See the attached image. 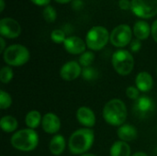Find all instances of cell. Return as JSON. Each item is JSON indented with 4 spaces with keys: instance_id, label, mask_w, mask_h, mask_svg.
Masks as SVG:
<instances>
[{
    "instance_id": "cell-1",
    "label": "cell",
    "mask_w": 157,
    "mask_h": 156,
    "mask_svg": "<svg viewBox=\"0 0 157 156\" xmlns=\"http://www.w3.org/2000/svg\"><path fill=\"white\" fill-rule=\"evenodd\" d=\"M95 133L92 129L81 128L69 138L68 148L73 154H85L93 145Z\"/></svg>"
},
{
    "instance_id": "cell-2",
    "label": "cell",
    "mask_w": 157,
    "mask_h": 156,
    "mask_svg": "<svg viewBox=\"0 0 157 156\" xmlns=\"http://www.w3.org/2000/svg\"><path fill=\"white\" fill-rule=\"evenodd\" d=\"M103 118L107 123L111 126H121L127 119V108L125 103L119 98H113L108 101L102 112Z\"/></svg>"
},
{
    "instance_id": "cell-3",
    "label": "cell",
    "mask_w": 157,
    "mask_h": 156,
    "mask_svg": "<svg viewBox=\"0 0 157 156\" xmlns=\"http://www.w3.org/2000/svg\"><path fill=\"white\" fill-rule=\"evenodd\" d=\"M11 145L20 152H31L39 144V135L35 130L23 129L15 132L10 139Z\"/></svg>"
},
{
    "instance_id": "cell-4",
    "label": "cell",
    "mask_w": 157,
    "mask_h": 156,
    "mask_svg": "<svg viewBox=\"0 0 157 156\" xmlns=\"http://www.w3.org/2000/svg\"><path fill=\"white\" fill-rule=\"evenodd\" d=\"M5 63L9 66H22L27 63L30 58L29 51L21 44H13L8 46L3 52Z\"/></svg>"
},
{
    "instance_id": "cell-5",
    "label": "cell",
    "mask_w": 157,
    "mask_h": 156,
    "mask_svg": "<svg viewBox=\"0 0 157 156\" xmlns=\"http://www.w3.org/2000/svg\"><path fill=\"white\" fill-rule=\"evenodd\" d=\"M111 63L114 70L122 76L130 74L134 67L133 56L126 50L116 51L112 55Z\"/></svg>"
},
{
    "instance_id": "cell-6",
    "label": "cell",
    "mask_w": 157,
    "mask_h": 156,
    "mask_svg": "<svg viewBox=\"0 0 157 156\" xmlns=\"http://www.w3.org/2000/svg\"><path fill=\"white\" fill-rule=\"evenodd\" d=\"M110 39L108 29L102 26H95L88 30L86 36V46L92 51H100Z\"/></svg>"
},
{
    "instance_id": "cell-7",
    "label": "cell",
    "mask_w": 157,
    "mask_h": 156,
    "mask_svg": "<svg viewBox=\"0 0 157 156\" xmlns=\"http://www.w3.org/2000/svg\"><path fill=\"white\" fill-rule=\"evenodd\" d=\"M132 11L142 18H150L157 15V0H132Z\"/></svg>"
},
{
    "instance_id": "cell-8",
    "label": "cell",
    "mask_w": 157,
    "mask_h": 156,
    "mask_svg": "<svg viewBox=\"0 0 157 156\" xmlns=\"http://www.w3.org/2000/svg\"><path fill=\"white\" fill-rule=\"evenodd\" d=\"M132 37V31L129 25L121 24L116 27L110 33V42L113 46L118 48H123L131 43Z\"/></svg>"
},
{
    "instance_id": "cell-9",
    "label": "cell",
    "mask_w": 157,
    "mask_h": 156,
    "mask_svg": "<svg viewBox=\"0 0 157 156\" xmlns=\"http://www.w3.org/2000/svg\"><path fill=\"white\" fill-rule=\"evenodd\" d=\"M155 109V105L154 101L146 96H141L137 100H135L132 110L134 115L139 119L148 118Z\"/></svg>"
},
{
    "instance_id": "cell-10",
    "label": "cell",
    "mask_w": 157,
    "mask_h": 156,
    "mask_svg": "<svg viewBox=\"0 0 157 156\" xmlns=\"http://www.w3.org/2000/svg\"><path fill=\"white\" fill-rule=\"evenodd\" d=\"M21 33L19 23L12 17H4L0 20V34L3 38L16 39Z\"/></svg>"
},
{
    "instance_id": "cell-11",
    "label": "cell",
    "mask_w": 157,
    "mask_h": 156,
    "mask_svg": "<svg viewBox=\"0 0 157 156\" xmlns=\"http://www.w3.org/2000/svg\"><path fill=\"white\" fill-rule=\"evenodd\" d=\"M82 68L79 63L75 61H70L65 63L61 70H60V75L64 81H73L78 78L82 74Z\"/></svg>"
},
{
    "instance_id": "cell-12",
    "label": "cell",
    "mask_w": 157,
    "mask_h": 156,
    "mask_svg": "<svg viewBox=\"0 0 157 156\" xmlns=\"http://www.w3.org/2000/svg\"><path fill=\"white\" fill-rule=\"evenodd\" d=\"M63 47L67 52L70 54H82L86 51V43L81 38L77 36H70L67 37L66 40L63 42Z\"/></svg>"
},
{
    "instance_id": "cell-13",
    "label": "cell",
    "mask_w": 157,
    "mask_h": 156,
    "mask_svg": "<svg viewBox=\"0 0 157 156\" xmlns=\"http://www.w3.org/2000/svg\"><path fill=\"white\" fill-rule=\"evenodd\" d=\"M41 127L46 133L55 134L61 129V120L56 114L49 112L42 117Z\"/></svg>"
},
{
    "instance_id": "cell-14",
    "label": "cell",
    "mask_w": 157,
    "mask_h": 156,
    "mask_svg": "<svg viewBox=\"0 0 157 156\" xmlns=\"http://www.w3.org/2000/svg\"><path fill=\"white\" fill-rule=\"evenodd\" d=\"M76 119L85 128L91 129L96 124V115L88 107H80L76 111Z\"/></svg>"
},
{
    "instance_id": "cell-15",
    "label": "cell",
    "mask_w": 157,
    "mask_h": 156,
    "mask_svg": "<svg viewBox=\"0 0 157 156\" xmlns=\"http://www.w3.org/2000/svg\"><path fill=\"white\" fill-rule=\"evenodd\" d=\"M135 85L140 92H149L154 86L153 76L148 72H140L135 78Z\"/></svg>"
},
{
    "instance_id": "cell-16",
    "label": "cell",
    "mask_w": 157,
    "mask_h": 156,
    "mask_svg": "<svg viewBox=\"0 0 157 156\" xmlns=\"http://www.w3.org/2000/svg\"><path fill=\"white\" fill-rule=\"evenodd\" d=\"M117 135L121 141L125 143H130L137 138L138 131L132 124H123L118 128Z\"/></svg>"
},
{
    "instance_id": "cell-17",
    "label": "cell",
    "mask_w": 157,
    "mask_h": 156,
    "mask_svg": "<svg viewBox=\"0 0 157 156\" xmlns=\"http://www.w3.org/2000/svg\"><path fill=\"white\" fill-rule=\"evenodd\" d=\"M65 146H66V143H65V139L63 135L61 134H56L54 135L49 143V149L50 152L55 156L62 154L64 150H65Z\"/></svg>"
},
{
    "instance_id": "cell-18",
    "label": "cell",
    "mask_w": 157,
    "mask_h": 156,
    "mask_svg": "<svg viewBox=\"0 0 157 156\" xmlns=\"http://www.w3.org/2000/svg\"><path fill=\"white\" fill-rule=\"evenodd\" d=\"M133 34L140 40H146L151 34V27L146 21L138 20L133 26Z\"/></svg>"
},
{
    "instance_id": "cell-19",
    "label": "cell",
    "mask_w": 157,
    "mask_h": 156,
    "mask_svg": "<svg viewBox=\"0 0 157 156\" xmlns=\"http://www.w3.org/2000/svg\"><path fill=\"white\" fill-rule=\"evenodd\" d=\"M131 147L128 143L117 141L111 145L109 154L110 156H131Z\"/></svg>"
},
{
    "instance_id": "cell-20",
    "label": "cell",
    "mask_w": 157,
    "mask_h": 156,
    "mask_svg": "<svg viewBox=\"0 0 157 156\" xmlns=\"http://www.w3.org/2000/svg\"><path fill=\"white\" fill-rule=\"evenodd\" d=\"M42 121V117L38 110H30L27 113L25 118V123L29 129L35 130L37 129Z\"/></svg>"
},
{
    "instance_id": "cell-21",
    "label": "cell",
    "mask_w": 157,
    "mask_h": 156,
    "mask_svg": "<svg viewBox=\"0 0 157 156\" xmlns=\"http://www.w3.org/2000/svg\"><path fill=\"white\" fill-rule=\"evenodd\" d=\"M0 127L3 130V131L10 133V132H14L17 129L18 122L15 117L6 115L2 117L0 120Z\"/></svg>"
},
{
    "instance_id": "cell-22",
    "label": "cell",
    "mask_w": 157,
    "mask_h": 156,
    "mask_svg": "<svg viewBox=\"0 0 157 156\" xmlns=\"http://www.w3.org/2000/svg\"><path fill=\"white\" fill-rule=\"evenodd\" d=\"M95 60V54L93 51H85L82 53L79 57V63L81 66L85 67H89L92 66V63H94Z\"/></svg>"
},
{
    "instance_id": "cell-23",
    "label": "cell",
    "mask_w": 157,
    "mask_h": 156,
    "mask_svg": "<svg viewBox=\"0 0 157 156\" xmlns=\"http://www.w3.org/2000/svg\"><path fill=\"white\" fill-rule=\"evenodd\" d=\"M98 71L93 66L85 67L82 70V77L86 81H94L98 77Z\"/></svg>"
},
{
    "instance_id": "cell-24",
    "label": "cell",
    "mask_w": 157,
    "mask_h": 156,
    "mask_svg": "<svg viewBox=\"0 0 157 156\" xmlns=\"http://www.w3.org/2000/svg\"><path fill=\"white\" fill-rule=\"evenodd\" d=\"M14 76L13 69L9 66H3L0 70V80L3 84H8Z\"/></svg>"
},
{
    "instance_id": "cell-25",
    "label": "cell",
    "mask_w": 157,
    "mask_h": 156,
    "mask_svg": "<svg viewBox=\"0 0 157 156\" xmlns=\"http://www.w3.org/2000/svg\"><path fill=\"white\" fill-rule=\"evenodd\" d=\"M42 16L47 22L52 23V22L55 21V19L57 17V13L53 6H45V8L42 11Z\"/></svg>"
},
{
    "instance_id": "cell-26",
    "label": "cell",
    "mask_w": 157,
    "mask_h": 156,
    "mask_svg": "<svg viewBox=\"0 0 157 156\" xmlns=\"http://www.w3.org/2000/svg\"><path fill=\"white\" fill-rule=\"evenodd\" d=\"M11 105H12L11 96L7 92L1 90L0 91V108L1 109H7L8 108H10Z\"/></svg>"
},
{
    "instance_id": "cell-27",
    "label": "cell",
    "mask_w": 157,
    "mask_h": 156,
    "mask_svg": "<svg viewBox=\"0 0 157 156\" xmlns=\"http://www.w3.org/2000/svg\"><path fill=\"white\" fill-rule=\"evenodd\" d=\"M51 39L55 43H63L66 40V34L63 29H54L51 33Z\"/></svg>"
},
{
    "instance_id": "cell-28",
    "label": "cell",
    "mask_w": 157,
    "mask_h": 156,
    "mask_svg": "<svg viewBox=\"0 0 157 156\" xmlns=\"http://www.w3.org/2000/svg\"><path fill=\"white\" fill-rule=\"evenodd\" d=\"M126 96L132 100H137L141 96H140V90L136 86H128L126 89Z\"/></svg>"
},
{
    "instance_id": "cell-29",
    "label": "cell",
    "mask_w": 157,
    "mask_h": 156,
    "mask_svg": "<svg viewBox=\"0 0 157 156\" xmlns=\"http://www.w3.org/2000/svg\"><path fill=\"white\" fill-rule=\"evenodd\" d=\"M142 48V42L138 39H134L130 43V50L132 52H138Z\"/></svg>"
},
{
    "instance_id": "cell-30",
    "label": "cell",
    "mask_w": 157,
    "mask_h": 156,
    "mask_svg": "<svg viewBox=\"0 0 157 156\" xmlns=\"http://www.w3.org/2000/svg\"><path fill=\"white\" fill-rule=\"evenodd\" d=\"M119 6L122 10H129L132 9V1L130 0H120Z\"/></svg>"
},
{
    "instance_id": "cell-31",
    "label": "cell",
    "mask_w": 157,
    "mask_h": 156,
    "mask_svg": "<svg viewBox=\"0 0 157 156\" xmlns=\"http://www.w3.org/2000/svg\"><path fill=\"white\" fill-rule=\"evenodd\" d=\"M71 6H72V8L74 10L79 11V10L83 9V7H84V2L82 0H73Z\"/></svg>"
},
{
    "instance_id": "cell-32",
    "label": "cell",
    "mask_w": 157,
    "mask_h": 156,
    "mask_svg": "<svg viewBox=\"0 0 157 156\" xmlns=\"http://www.w3.org/2000/svg\"><path fill=\"white\" fill-rule=\"evenodd\" d=\"M151 35L153 37V39L155 40V41L157 42V19L155 20L152 24L151 27Z\"/></svg>"
},
{
    "instance_id": "cell-33",
    "label": "cell",
    "mask_w": 157,
    "mask_h": 156,
    "mask_svg": "<svg viewBox=\"0 0 157 156\" xmlns=\"http://www.w3.org/2000/svg\"><path fill=\"white\" fill-rule=\"evenodd\" d=\"M30 1L39 6H49V4L51 2V0H30Z\"/></svg>"
},
{
    "instance_id": "cell-34",
    "label": "cell",
    "mask_w": 157,
    "mask_h": 156,
    "mask_svg": "<svg viewBox=\"0 0 157 156\" xmlns=\"http://www.w3.org/2000/svg\"><path fill=\"white\" fill-rule=\"evenodd\" d=\"M63 30L65 32V34H69L73 31V28L70 24H65L64 27L63 28Z\"/></svg>"
},
{
    "instance_id": "cell-35",
    "label": "cell",
    "mask_w": 157,
    "mask_h": 156,
    "mask_svg": "<svg viewBox=\"0 0 157 156\" xmlns=\"http://www.w3.org/2000/svg\"><path fill=\"white\" fill-rule=\"evenodd\" d=\"M0 43H1V47H0V52H4L6 51V41L4 40L3 37L0 38Z\"/></svg>"
},
{
    "instance_id": "cell-36",
    "label": "cell",
    "mask_w": 157,
    "mask_h": 156,
    "mask_svg": "<svg viewBox=\"0 0 157 156\" xmlns=\"http://www.w3.org/2000/svg\"><path fill=\"white\" fill-rule=\"evenodd\" d=\"M132 156H148V155H147V154H145V153H144V152H137V153H135L134 154H132Z\"/></svg>"
},
{
    "instance_id": "cell-37",
    "label": "cell",
    "mask_w": 157,
    "mask_h": 156,
    "mask_svg": "<svg viewBox=\"0 0 157 156\" xmlns=\"http://www.w3.org/2000/svg\"><path fill=\"white\" fill-rule=\"evenodd\" d=\"M5 8V1L4 0H0V11L3 12Z\"/></svg>"
},
{
    "instance_id": "cell-38",
    "label": "cell",
    "mask_w": 157,
    "mask_h": 156,
    "mask_svg": "<svg viewBox=\"0 0 157 156\" xmlns=\"http://www.w3.org/2000/svg\"><path fill=\"white\" fill-rule=\"evenodd\" d=\"M57 3H60V4H66V3H69L71 2L72 0H55Z\"/></svg>"
},
{
    "instance_id": "cell-39",
    "label": "cell",
    "mask_w": 157,
    "mask_h": 156,
    "mask_svg": "<svg viewBox=\"0 0 157 156\" xmlns=\"http://www.w3.org/2000/svg\"><path fill=\"white\" fill-rule=\"evenodd\" d=\"M80 156H97L95 155V154H82V155Z\"/></svg>"
},
{
    "instance_id": "cell-40",
    "label": "cell",
    "mask_w": 157,
    "mask_h": 156,
    "mask_svg": "<svg viewBox=\"0 0 157 156\" xmlns=\"http://www.w3.org/2000/svg\"><path fill=\"white\" fill-rule=\"evenodd\" d=\"M156 154H157V148H156Z\"/></svg>"
},
{
    "instance_id": "cell-41",
    "label": "cell",
    "mask_w": 157,
    "mask_h": 156,
    "mask_svg": "<svg viewBox=\"0 0 157 156\" xmlns=\"http://www.w3.org/2000/svg\"><path fill=\"white\" fill-rule=\"evenodd\" d=\"M156 74H157V69H156Z\"/></svg>"
},
{
    "instance_id": "cell-42",
    "label": "cell",
    "mask_w": 157,
    "mask_h": 156,
    "mask_svg": "<svg viewBox=\"0 0 157 156\" xmlns=\"http://www.w3.org/2000/svg\"><path fill=\"white\" fill-rule=\"evenodd\" d=\"M2 156H5V155H2Z\"/></svg>"
}]
</instances>
